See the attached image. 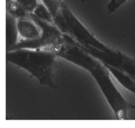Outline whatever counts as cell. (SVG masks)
Segmentation results:
<instances>
[{"mask_svg": "<svg viewBox=\"0 0 135 128\" xmlns=\"http://www.w3.org/2000/svg\"><path fill=\"white\" fill-rule=\"evenodd\" d=\"M97 83L117 120H127L131 104L124 98L111 79V74L105 65L101 63L90 71Z\"/></svg>", "mask_w": 135, "mask_h": 128, "instance_id": "3", "label": "cell"}, {"mask_svg": "<svg viewBox=\"0 0 135 128\" xmlns=\"http://www.w3.org/2000/svg\"><path fill=\"white\" fill-rule=\"evenodd\" d=\"M32 19L40 28L41 35L38 38L34 40L21 39L10 50L17 49H43L52 46L63 39V33L54 23H50L37 18L33 13L30 14Z\"/></svg>", "mask_w": 135, "mask_h": 128, "instance_id": "5", "label": "cell"}, {"mask_svg": "<svg viewBox=\"0 0 135 128\" xmlns=\"http://www.w3.org/2000/svg\"><path fill=\"white\" fill-rule=\"evenodd\" d=\"M131 109L135 110V104H131Z\"/></svg>", "mask_w": 135, "mask_h": 128, "instance_id": "14", "label": "cell"}, {"mask_svg": "<svg viewBox=\"0 0 135 128\" xmlns=\"http://www.w3.org/2000/svg\"><path fill=\"white\" fill-rule=\"evenodd\" d=\"M6 13L17 19L28 17L30 15L17 0H6Z\"/></svg>", "mask_w": 135, "mask_h": 128, "instance_id": "9", "label": "cell"}, {"mask_svg": "<svg viewBox=\"0 0 135 128\" xmlns=\"http://www.w3.org/2000/svg\"><path fill=\"white\" fill-rule=\"evenodd\" d=\"M54 22L63 33L69 35L79 44L93 48L108 54H114L117 50L110 48L96 38L75 15L69 7L63 1L59 14Z\"/></svg>", "mask_w": 135, "mask_h": 128, "instance_id": "2", "label": "cell"}, {"mask_svg": "<svg viewBox=\"0 0 135 128\" xmlns=\"http://www.w3.org/2000/svg\"><path fill=\"white\" fill-rule=\"evenodd\" d=\"M57 58L47 48H21L7 51L8 62L27 71L42 85L56 88L53 73Z\"/></svg>", "mask_w": 135, "mask_h": 128, "instance_id": "1", "label": "cell"}, {"mask_svg": "<svg viewBox=\"0 0 135 128\" xmlns=\"http://www.w3.org/2000/svg\"><path fill=\"white\" fill-rule=\"evenodd\" d=\"M128 0H110L108 5V11L109 13H114Z\"/></svg>", "mask_w": 135, "mask_h": 128, "instance_id": "13", "label": "cell"}, {"mask_svg": "<svg viewBox=\"0 0 135 128\" xmlns=\"http://www.w3.org/2000/svg\"><path fill=\"white\" fill-rule=\"evenodd\" d=\"M17 28L22 39H36L41 35L40 28L32 19L30 15L28 17L17 19Z\"/></svg>", "mask_w": 135, "mask_h": 128, "instance_id": "6", "label": "cell"}, {"mask_svg": "<svg viewBox=\"0 0 135 128\" xmlns=\"http://www.w3.org/2000/svg\"><path fill=\"white\" fill-rule=\"evenodd\" d=\"M28 13L30 14L38 5V0H17Z\"/></svg>", "mask_w": 135, "mask_h": 128, "instance_id": "12", "label": "cell"}, {"mask_svg": "<svg viewBox=\"0 0 135 128\" xmlns=\"http://www.w3.org/2000/svg\"><path fill=\"white\" fill-rule=\"evenodd\" d=\"M46 48L52 51L58 58L68 61L88 72L101 63L100 60L81 48L68 34H63L61 40Z\"/></svg>", "mask_w": 135, "mask_h": 128, "instance_id": "4", "label": "cell"}, {"mask_svg": "<svg viewBox=\"0 0 135 128\" xmlns=\"http://www.w3.org/2000/svg\"><path fill=\"white\" fill-rule=\"evenodd\" d=\"M17 19L6 13V48L7 51L17 44L18 42Z\"/></svg>", "mask_w": 135, "mask_h": 128, "instance_id": "7", "label": "cell"}, {"mask_svg": "<svg viewBox=\"0 0 135 128\" xmlns=\"http://www.w3.org/2000/svg\"><path fill=\"white\" fill-rule=\"evenodd\" d=\"M104 65L109 71L111 75L118 81L119 84H121L127 90L135 94V82L132 79L131 77L117 67L109 65Z\"/></svg>", "mask_w": 135, "mask_h": 128, "instance_id": "8", "label": "cell"}, {"mask_svg": "<svg viewBox=\"0 0 135 128\" xmlns=\"http://www.w3.org/2000/svg\"><path fill=\"white\" fill-rule=\"evenodd\" d=\"M32 13L39 19L50 23H54L52 15L43 3H38Z\"/></svg>", "mask_w": 135, "mask_h": 128, "instance_id": "10", "label": "cell"}, {"mask_svg": "<svg viewBox=\"0 0 135 128\" xmlns=\"http://www.w3.org/2000/svg\"><path fill=\"white\" fill-rule=\"evenodd\" d=\"M42 2L52 15L54 19L59 14L62 0H42Z\"/></svg>", "mask_w": 135, "mask_h": 128, "instance_id": "11", "label": "cell"}]
</instances>
